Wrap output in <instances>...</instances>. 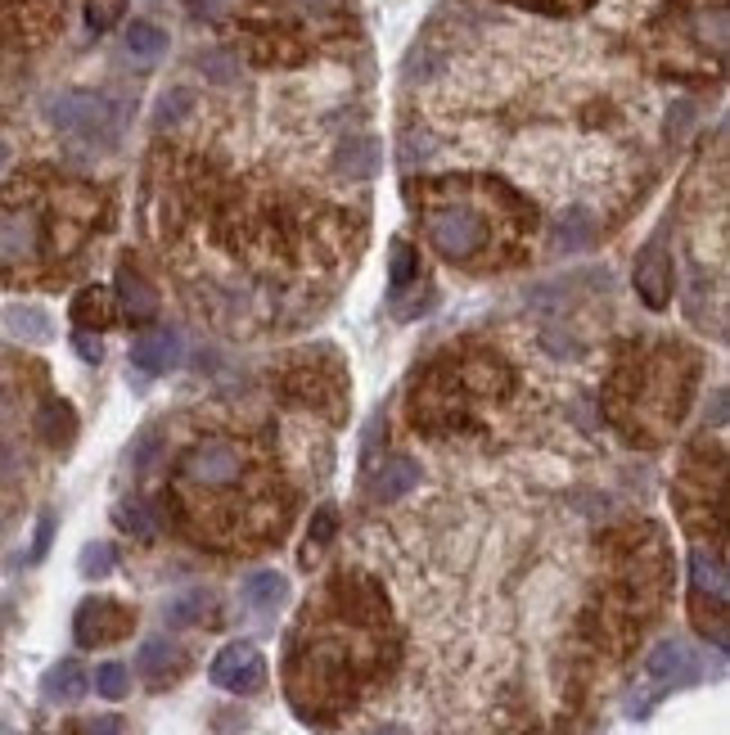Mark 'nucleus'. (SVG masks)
<instances>
[{
    "instance_id": "obj_29",
    "label": "nucleus",
    "mask_w": 730,
    "mask_h": 735,
    "mask_svg": "<svg viewBox=\"0 0 730 735\" xmlns=\"http://www.w3.org/2000/svg\"><path fill=\"white\" fill-rule=\"evenodd\" d=\"M126 0H86V23L91 32H109L113 23H122Z\"/></svg>"
},
{
    "instance_id": "obj_28",
    "label": "nucleus",
    "mask_w": 730,
    "mask_h": 735,
    "mask_svg": "<svg viewBox=\"0 0 730 735\" xmlns=\"http://www.w3.org/2000/svg\"><path fill=\"white\" fill-rule=\"evenodd\" d=\"M113 564H117V551H113L109 542H91V547H82V555H78L82 578H109Z\"/></svg>"
},
{
    "instance_id": "obj_20",
    "label": "nucleus",
    "mask_w": 730,
    "mask_h": 735,
    "mask_svg": "<svg viewBox=\"0 0 730 735\" xmlns=\"http://www.w3.org/2000/svg\"><path fill=\"white\" fill-rule=\"evenodd\" d=\"M595 239V217L586 213V208H568L564 217H559V226H555V244L564 248V253H577V248H586Z\"/></svg>"
},
{
    "instance_id": "obj_11",
    "label": "nucleus",
    "mask_w": 730,
    "mask_h": 735,
    "mask_svg": "<svg viewBox=\"0 0 730 735\" xmlns=\"http://www.w3.org/2000/svg\"><path fill=\"white\" fill-rule=\"evenodd\" d=\"M86 686H91L86 667H82L78 659H59L50 673H45V682H41V695H45L50 704H78V700L86 695Z\"/></svg>"
},
{
    "instance_id": "obj_22",
    "label": "nucleus",
    "mask_w": 730,
    "mask_h": 735,
    "mask_svg": "<svg viewBox=\"0 0 730 735\" xmlns=\"http://www.w3.org/2000/svg\"><path fill=\"white\" fill-rule=\"evenodd\" d=\"M113 519H117L122 532H131V538H141V542H150L154 532H158V514H154V506H145V501H122V506L113 510Z\"/></svg>"
},
{
    "instance_id": "obj_2",
    "label": "nucleus",
    "mask_w": 730,
    "mask_h": 735,
    "mask_svg": "<svg viewBox=\"0 0 730 735\" xmlns=\"http://www.w3.org/2000/svg\"><path fill=\"white\" fill-rule=\"evenodd\" d=\"M424 235L433 239V248L451 262H470L474 253L487 248L492 239V226L479 208L470 204H442V208H429L424 213Z\"/></svg>"
},
{
    "instance_id": "obj_21",
    "label": "nucleus",
    "mask_w": 730,
    "mask_h": 735,
    "mask_svg": "<svg viewBox=\"0 0 730 735\" xmlns=\"http://www.w3.org/2000/svg\"><path fill=\"white\" fill-rule=\"evenodd\" d=\"M204 614H213V595L208 591H185L176 595L172 605H167V627H194V623H204Z\"/></svg>"
},
{
    "instance_id": "obj_13",
    "label": "nucleus",
    "mask_w": 730,
    "mask_h": 735,
    "mask_svg": "<svg viewBox=\"0 0 730 735\" xmlns=\"http://www.w3.org/2000/svg\"><path fill=\"white\" fill-rule=\"evenodd\" d=\"M379 163H383V150H379L374 136H348V141L339 145V154H335V167H339L343 176H352V181L374 176Z\"/></svg>"
},
{
    "instance_id": "obj_26",
    "label": "nucleus",
    "mask_w": 730,
    "mask_h": 735,
    "mask_svg": "<svg viewBox=\"0 0 730 735\" xmlns=\"http://www.w3.org/2000/svg\"><path fill=\"white\" fill-rule=\"evenodd\" d=\"M388 276H392V285H397V289H402V285H411V280L420 276V253H415L407 239H397V244H392Z\"/></svg>"
},
{
    "instance_id": "obj_37",
    "label": "nucleus",
    "mask_w": 730,
    "mask_h": 735,
    "mask_svg": "<svg viewBox=\"0 0 730 735\" xmlns=\"http://www.w3.org/2000/svg\"><path fill=\"white\" fill-rule=\"evenodd\" d=\"M374 735H407L402 726H383V731H374Z\"/></svg>"
},
{
    "instance_id": "obj_10",
    "label": "nucleus",
    "mask_w": 730,
    "mask_h": 735,
    "mask_svg": "<svg viewBox=\"0 0 730 735\" xmlns=\"http://www.w3.org/2000/svg\"><path fill=\"white\" fill-rule=\"evenodd\" d=\"M117 307L131 320H154V312H158V294H154V285L136 272V266H122V272H117Z\"/></svg>"
},
{
    "instance_id": "obj_4",
    "label": "nucleus",
    "mask_w": 730,
    "mask_h": 735,
    "mask_svg": "<svg viewBox=\"0 0 730 735\" xmlns=\"http://www.w3.org/2000/svg\"><path fill=\"white\" fill-rule=\"evenodd\" d=\"M41 253V213L28 204L0 208V272H23Z\"/></svg>"
},
{
    "instance_id": "obj_27",
    "label": "nucleus",
    "mask_w": 730,
    "mask_h": 735,
    "mask_svg": "<svg viewBox=\"0 0 730 735\" xmlns=\"http://www.w3.org/2000/svg\"><path fill=\"white\" fill-rule=\"evenodd\" d=\"M95 691L104 700H122L131 691V667L126 663H100L95 667Z\"/></svg>"
},
{
    "instance_id": "obj_12",
    "label": "nucleus",
    "mask_w": 730,
    "mask_h": 735,
    "mask_svg": "<svg viewBox=\"0 0 730 735\" xmlns=\"http://www.w3.org/2000/svg\"><path fill=\"white\" fill-rule=\"evenodd\" d=\"M645 673H649L654 682H690L699 667H695V654H690L681 641H662V645L649 654Z\"/></svg>"
},
{
    "instance_id": "obj_32",
    "label": "nucleus",
    "mask_w": 730,
    "mask_h": 735,
    "mask_svg": "<svg viewBox=\"0 0 730 735\" xmlns=\"http://www.w3.org/2000/svg\"><path fill=\"white\" fill-rule=\"evenodd\" d=\"M198 63H204V73L217 78V82H230V78H235V63H226V54H204Z\"/></svg>"
},
{
    "instance_id": "obj_30",
    "label": "nucleus",
    "mask_w": 730,
    "mask_h": 735,
    "mask_svg": "<svg viewBox=\"0 0 730 735\" xmlns=\"http://www.w3.org/2000/svg\"><path fill=\"white\" fill-rule=\"evenodd\" d=\"M158 451H163V433H158V429H145V433L136 438V447H131V470L145 474L150 465L158 460Z\"/></svg>"
},
{
    "instance_id": "obj_25",
    "label": "nucleus",
    "mask_w": 730,
    "mask_h": 735,
    "mask_svg": "<svg viewBox=\"0 0 730 735\" xmlns=\"http://www.w3.org/2000/svg\"><path fill=\"white\" fill-rule=\"evenodd\" d=\"M335 532H339V514H335V506H320V510L311 514V528H307V560H311L316 551H325L329 542H335Z\"/></svg>"
},
{
    "instance_id": "obj_1",
    "label": "nucleus",
    "mask_w": 730,
    "mask_h": 735,
    "mask_svg": "<svg viewBox=\"0 0 730 735\" xmlns=\"http://www.w3.org/2000/svg\"><path fill=\"white\" fill-rule=\"evenodd\" d=\"M45 118L63 136H78L86 145H113L117 141V109L109 95L95 91H59L45 100Z\"/></svg>"
},
{
    "instance_id": "obj_6",
    "label": "nucleus",
    "mask_w": 730,
    "mask_h": 735,
    "mask_svg": "<svg viewBox=\"0 0 730 735\" xmlns=\"http://www.w3.org/2000/svg\"><path fill=\"white\" fill-rule=\"evenodd\" d=\"M131 623H136V614L126 605H117L109 595H91V600H82V610L73 619V636H78V645L91 650V645H109V641L126 636Z\"/></svg>"
},
{
    "instance_id": "obj_8",
    "label": "nucleus",
    "mask_w": 730,
    "mask_h": 735,
    "mask_svg": "<svg viewBox=\"0 0 730 735\" xmlns=\"http://www.w3.org/2000/svg\"><path fill=\"white\" fill-rule=\"evenodd\" d=\"M672 285H677V266H672V253L662 244H649L640 257H636V294L649 312H662L672 303Z\"/></svg>"
},
{
    "instance_id": "obj_3",
    "label": "nucleus",
    "mask_w": 730,
    "mask_h": 735,
    "mask_svg": "<svg viewBox=\"0 0 730 735\" xmlns=\"http://www.w3.org/2000/svg\"><path fill=\"white\" fill-rule=\"evenodd\" d=\"M244 447L230 438H204L198 447H189V456L181 460V479L194 488H230L244 474Z\"/></svg>"
},
{
    "instance_id": "obj_35",
    "label": "nucleus",
    "mask_w": 730,
    "mask_h": 735,
    "mask_svg": "<svg viewBox=\"0 0 730 735\" xmlns=\"http://www.w3.org/2000/svg\"><path fill=\"white\" fill-rule=\"evenodd\" d=\"M50 532H54V519L45 514V519H41V528H37V547H32V560H41V555H45V547H50Z\"/></svg>"
},
{
    "instance_id": "obj_17",
    "label": "nucleus",
    "mask_w": 730,
    "mask_h": 735,
    "mask_svg": "<svg viewBox=\"0 0 730 735\" xmlns=\"http://www.w3.org/2000/svg\"><path fill=\"white\" fill-rule=\"evenodd\" d=\"M285 595H289V582L276 569H257V573L244 578V600L253 610H276Z\"/></svg>"
},
{
    "instance_id": "obj_24",
    "label": "nucleus",
    "mask_w": 730,
    "mask_h": 735,
    "mask_svg": "<svg viewBox=\"0 0 730 735\" xmlns=\"http://www.w3.org/2000/svg\"><path fill=\"white\" fill-rule=\"evenodd\" d=\"M189 109H194V91H189V86H172V91L154 104V122H158V126H176V122L189 118Z\"/></svg>"
},
{
    "instance_id": "obj_36",
    "label": "nucleus",
    "mask_w": 730,
    "mask_h": 735,
    "mask_svg": "<svg viewBox=\"0 0 730 735\" xmlns=\"http://www.w3.org/2000/svg\"><path fill=\"white\" fill-rule=\"evenodd\" d=\"M6 163H10V145H6V141H0V167H6Z\"/></svg>"
},
{
    "instance_id": "obj_18",
    "label": "nucleus",
    "mask_w": 730,
    "mask_h": 735,
    "mask_svg": "<svg viewBox=\"0 0 730 735\" xmlns=\"http://www.w3.org/2000/svg\"><path fill=\"white\" fill-rule=\"evenodd\" d=\"M41 438L50 442V447H69L73 442V433H78V416H73V407L69 402H45L41 407Z\"/></svg>"
},
{
    "instance_id": "obj_9",
    "label": "nucleus",
    "mask_w": 730,
    "mask_h": 735,
    "mask_svg": "<svg viewBox=\"0 0 730 735\" xmlns=\"http://www.w3.org/2000/svg\"><path fill=\"white\" fill-rule=\"evenodd\" d=\"M181 357H185V348H181L176 329H150L136 339V348H131V361H136L145 375H167V370L181 366Z\"/></svg>"
},
{
    "instance_id": "obj_31",
    "label": "nucleus",
    "mask_w": 730,
    "mask_h": 735,
    "mask_svg": "<svg viewBox=\"0 0 730 735\" xmlns=\"http://www.w3.org/2000/svg\"><path fill=\"white\" fill-rule=\"evenodd\" d=\"M695 32H699V41H712V50H726V10L717 6L712 19L699 14V19H695Z\"/></svg>"
},
{
    "instance_id": "obj_15",
    "label": "nucleus",
    "mask_w": 730,
    "mask_h": 735,
    "mask_svg": "<svg viewBox=\"0 0 730 735\" xmlns=\"http://www.w3.org/2000/svg\"><path fill=\"white\" fill-rule=\"evenodd\" d=\"M0 320H6L10 339H19V344H41V339H50V312H41L37 303H10L6 312H0Z\"/></svg>"
},
{
    "instance_id": "obj_16",
    "label": "nucleus",
    "mask_w": 730,
    "mask_h": 735,
    "mask_svg": "<svg viewBox=\"0 0 730 735\" xmlns=\"http://www.w3.org/2000/svg\"><path fill=\"white\" fill-rule=\"evenodd\" d=\"M172 667H181V650H176L172 641L154 636V641H145V645H141V654H136V673H145L154 686H163V682H167Z\"/></svg>"
},
{
    "instance_id": "obj_33",
    "label": "nucleus",
    "mask_w": 730,
    "mask_h": 735,
    "mask_svg": "<svg viewBox=\"0 0 730 735\" xmlns=\"http://www.w3.org/2000/svg\"><path fill=\"white\" fill-rule=\"evenodd\" d=\"M86 735H126V722L122 717H91Z\"/></svg>"
},
{
    "instance_id": "obj_7",
    "label": "nucleus",
    "mask_w": 730,
    "mask_h": 735,
    "mask_svg": "<svg viewBox=\"0 0 730 735\" xmlns=\"http://www.w3.org/2000/svg\"><path fill=\"white\" fill-rule=\"evenodd\" d=\"M690 582H695V623L703 627V614L712 610L717 623H726V560L717 551L690 555Z\"/></svg>"
},
{
    "instance_id": "obj_14",
    "label": "nucleus",
    "mask_w": 730,
    "mask_h": 735,
    "mask_svg": "<svg viewBox=\"0 0 730 735\" xmlns=\"http://www.w3.org/2000/svg\"><path fill=\"white\" fill-rule=\"evenodd\" d=\"M415 483H420V465H415L411 456H388L379 470H374V497H379V501L407 497Z\"/></svg>"
},
{
    "instance_id": "obj_23",
    "label": "nucleus",
    "mask_w": 730,
    "mask_h": 735,
    "mask_svg": "<svg viewBox=\"0 0 730 735\" xmlns=\"http://www.w3.org/2000/svg\"><path fill=\"white\" fill-rule=\"evenodd\" d=\"M126 50L150 63V59H158V54L167 50V32H163L158 23H131V28H126Z\"/></svg>"
},
{
    "instance_id": "obj_34",
    "label": "nucleus",
    "mask_w": 730,
    "mask_h": 735,
    "mask_svg": "<svg viewBox=\"0 0 730 735\" xmlns=\"http://www.w3.org/2000/svg\"><path fill=\"white\" fill-rule=\"evenodd\" d=\"M73 344H78V353H82L86 361H100V357H104V348H100V334H86V329H78V339H73Z\"/></svg>"
},
{
    "instance_id": "obj_19",
    "label": "nucleus",
    "mask_w": 730,
    "mask_h": 735,
    "mask_svg": "<svg viewBox=\"0 0 730 735\" xmlns=\"http://www.w3.org/2000/svg\"><path fill=\"white\" fill-rule=\"evenodd\" d=\"M73 320L82 325V329H104L109 320H113V298H109V289H82L78 298H73Z\"/></svg>"
},
{
    "instance_id": "obj_5",
    "label": "nucleus",
    "mask_w": 730,
    "mask_h": 735,
    "mask_svg": "<svg viewBox=\"0 0 730 735\" xmlns=\"http://www.w3.org/2000/svg\"><path fill=\"white\" fill-rule=\"evenodd\" d=\"M208 677H213V686H222L230 695H257L261 686H267V659L257 654V645L235 641L213 659Z\"/></svg>"
}]
</instances>
